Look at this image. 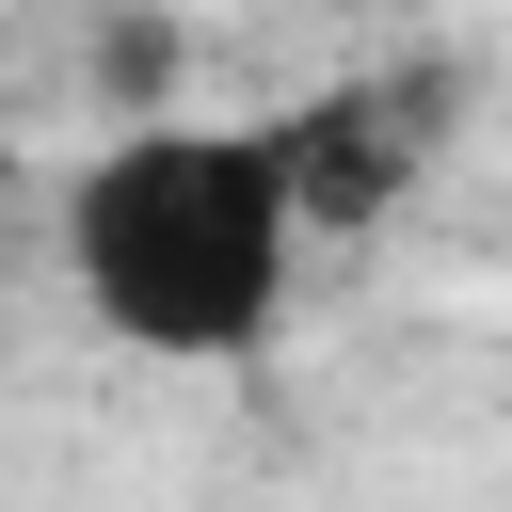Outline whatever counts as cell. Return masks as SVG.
I'll list each match as a JSON object with an SVG mask.
<instances>
[{
    "instance_id": "7a4b0ae2",
    "label": "cell",
    "mask_w": 512,
    "mask_h": 512,
    "mask_svg": "<svg viewBox=\"0 0 512 512\" xmlns=\"http://www.w3.org/2000/svg\"><path fill=\"white\" fill-rule=\"evenodd\" d=\"M448 112H464V80H448V64H384V80H336V96L272 112V128H288L304 240H320V224H384V208L448 160Z\"/></svg>"
},
{
    "instance_id": "3957f363",
    "label": "cell",
    "mask_w": 512,
    "mask_h": 512,
    "mask_svg": "<svg viewBox=\"0 0 512 512\" xmlns=\"http://www.w3.org/2000/svg\"><path fill=\"white\" fill-rule=\"evenodd\" d=\"M160 80H176V32H160V16H112V32H96V96H112L128 128H160Z\"/></svg>"
},
{
    "instance_id": "277c9868",
    "label": "cell",
    "mask_w": 512,
    "mask_h": 512,
    "mask_svg": "<svg viewBox=\"0 0 512 512\" xmlns=\"http://www.w3.org/2000/svg\"><path fill=\"white\" fill-rule=\"evenodd\" d=\"M0 208H16V144H0Z\"/></svg>"
},
{
    "instance_id": "6da1fadb",
    "label": "cell",
    "mask_w": 512,
    "mask_h": 512,
    "mask_svg": "<svg viewBox=\"0 0 512 512\" xmlns=\"http://www.w3.org/2000/svg\"><path fill=\"white\" fill-rule=\"evenodd\" d=\"M288 256H304V192H288V128H112L64 176V272L96 304V336L160 352V368H240L288 320Z\"/></svg>"
}]
</instances>
